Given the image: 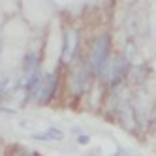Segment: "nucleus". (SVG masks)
<instances>
[{
  "instance_id": "7ed1b4c3",
  "label": "nucleus",
  "mask_w": 156,
  "mask_h": 156,
  "mask_svg": "<svg viewBox=\"0 0 156 156\" xmlns=\"http://www.w3.org/2000/svg\"><path fill=\"white\" fill-rule=\"evenodd\" d=\"M55 90H57V75L51 73V75H45V77L40 81V87H38L34 98L38 100V102L43 104V102H47V100L55 94Z\"/></svg>"
},
{
  "instance_id": "0eeeda50",
  "label": "nucleus",
  "mask_w": 156,
  "mask_h": 156,
  "mask_svg": "<svg viewBox=\"0 0 156 156\" xmlns=\"http://www.w3.org/2000/svg\"><path fill=\"white\" fill-rule=\"evenodd\" d=\"M77 143L79 145H88L90 143V137H88L87 133H79V136H77Z\"/></svg>"
},
{
  "instance_id": "f257e3e1",
  "label": "nucleus",
  "mask_w": 156,
  "mask_h": 156,
  "mask_svg": "<svg viewBox=\"0 0 156 156\" xmlns=\"http://www.w3.org/2000/svg\"><path fill=\"white\" fill-rule=\"evenodd\" d=\"M109 47H111V40H109V34H98L92 41V49H90V60H88V66L90 70L100 73L102 68L107 62V57H109Z\"/></svg>"
},
{
  "instance_id": "39448f33",
  "label": "nucleus",
  "mask_w": 156,
  "mask_h": 156,
  "mask_svg": "<svg viewBox=\"0 0 156 156\" xmlns=\"http://www.w3.org/2000/svg\"><path fill=\"white\" fill-rule=\"evenodd\" d=\"M62 136H64V133H62L58 128H49V130H43V132L34 133V136H32V139H38V141H49V139L58 141V139H62Z\"/></svg>"
},
{
  "instance_id": "20e7f679",
  "label": "nucleus",
  "mask_w": 156,
  "mask_h": 156,
  "mask_svg": "<svg viewBox=\"0 0 156 156\" xmlns=\"http://www.w3.org/2000/svg\"><path fill=\"white\" fill-rule=\"evenodd\" d=\"M75 47H77V36L73 30H68L64 34V49H62V60L70 62L75 55Z\"/></svg>"
},
{
  "instance_id": "423d86ee",
  "label": "nucleus",
  "mask_w": 156,
  "mask_h": 156,
  "mask_svg": "<svg viewBox=\"0 0 156 156\" xmlns=\"http://www.w3.org/2000/svg\"><path fill=\"white\" fill-rule=\"evenodd\" d=\"M38 66V58H36V55L34 53H28L27 55V58H25V70L28 72V70H34Z\"/></svg>"
},
{
  "instance_id": "f03ea898",
  "label": "nucleus",
  "mask_w": 156,
  "mask_h": 156,
  "mask_svg": "<svg viewBox=\"0 0 156 156\" xmlns=\"http://www.w3.org/2000/svg\"><path fill=\"white\" fill-rule=\"evenodd\" d=\"M128 70H130L128 58L124 57V55H117V57L111 60V62H105V66L102 68L100 75H107V73H109V85H111V87H117L119 83L124 81Z\"/></svg>"
}]
</instances>
